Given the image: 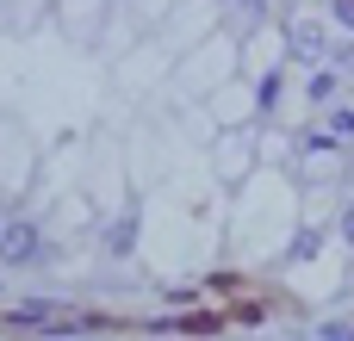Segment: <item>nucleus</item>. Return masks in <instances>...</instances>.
<instances>
[{
    "label": "nucleus",
    "instance_id": "obj_1",
    "mask_svg": "<svg viewBox=\"0 0 354 341\" xmlns=\"http://www.w3.org/2000/svg\"><path fill=\"white\" fill-rule=\"evenodd\" d=\"M37 249H44L37 224H31V217H6V230H0V267H25Z\"/></svg>",
    "mask_w": 354,
    "mask_h": 341
},
{
    "label": "nucleus",
    "instance_id": "obj_2",
    "mask_svg": "<svg viewBox=\"0 0 354 341\" xmlns=\"http://www.w3.org/2000/svg\"><path fill=\"white\" fill-rule=\"evenodd\" d=\"M292 56L317 62V56H324V31H317V25H299V31H292Z\"/></svg>",
    "mask_w": 354,
    "mask_h": 341
},
{
    "label": "nucleus",
    "instance_id": "obj_3",
    "mask_svg": "<svg viewBox=\"0 0 354 341\" xmlns=\"http://www.w3.org/2000/svg\"><path fill=\"white\" fill-rule=\"evenodd\" d=\"M50 317H56V304H19V311H12L19 329H50Z\"/></svg>",
    "mask_w": 354,
    "mask_h": 341
},
{
    "label": "nucleus",
    "instance_id": "obj_4",
    "mask_svg": "<svg viewBox=\"0 0 354 341\" xmlns=\"http://www.w3.org/2000/svg\"><path fill=\"white\" fill-rule=\"evenodd\" d=\"M330 137L336 143H354V106H336L330 112Z\"/></svg>",
    "mask_w": 354,
    "mask_h": 341
},
{
    "label": "nucleus",
    "instance_id": "obj_5",
    "mask_svg": "<svg viewBox=\"0 0 354 341\" xmlns=\"http://www.w3.org/2000/svg\"><path fill=\"white\" fill-rule=\"evenodd\" d=\"M324 62H330V68H336L342 81H354V43H336V50H330Z\"/></svg>",
    "mask_w": 354,
    "mask_h": 341
},
{
    "label": "nucleus",
    "instance_id": "obj_6",
    "mask_svg": "<svg viewBox=\"0 0 354 341\" xmlns=\"http://www.w3.org/2000/svg\"><path fill=\"white\" fill-rule=\"evenodd\" d=\"M336 81H342V75H336V68L324 62V68L311 75V99H330V93H336Z\"/></svg>",
    "mask_w": 354,
    "mask_h": 341
},
{
    "label": "nucleus",
    "instance_id": "obj_7",
    "mask_svg": "<svg viewBox=\"0 0 354 341\" xmlns=\"http://www.w3.org/2000/svg\"><path fill=\"white\" fill-rule=\"evenodd\" d=\"M292 255H299V261H311V255H317V230H305V236L292 242Z\"/></svg>",
    "mask_w": 354,
    "mask_h": 341
},
{
    "label": "nucleus",
    "instance_id": "obj_8",
    "mask_svg": "<svg viewBox=\"0 0 354 341\" xmlns=\"http://www.w3.org/2000/svg\"><path fill=\"white\" fill-rule=\"evenodd\" d=\"M342 242H348V249H354V199H348V205H342Z\"/></svg>",
    "mask_w": 354,
    "mask_h": 341
},
{
    "label": "nucleus",
    "instance_id": "obj_9",
    "mask_svg": "<svg viewBox=\"0 0 354 341\" xmlns=\"http://www.w3.org/2000/svg\"><path fill=\"white\" fill-rule=\"evenodd\" d=\"M336 19H342V31H354V0H336Z\"/></svg>",
    "mask_w": 354,
    "mask_h": 341
},
{
    "label": "nucleus",
    "instance_id": "obj_10",
    "mask_svg": "<svg viewBox=\"0 0 354 341\" xmlns=\"http://www.w3.org/2000/svg\"><path fill=\"white\" fill-rule=\"evenodd\" d=\"M0 230H6V217H0Z\"/></svg>",
    "mask_w": 354,
    "mask_h": 341
}]
</instances>
